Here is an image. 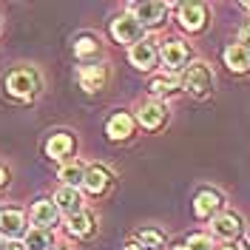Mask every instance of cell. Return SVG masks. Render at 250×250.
Masks as SVG:
<instances>
[{
    "label": "cell",
    "instance_id": "6da1fadb",
    "mask_svg": "<svg viewBox=\"0 0 250 250\" xmlns=\"http://www.w3.org/2000/svg\"><path fill=\"white\" fill-rule=\"evenodd\" d=\"M210 85H213V77H210V68L202 65V62H196V65H190L185 71V77H182V88L190 91L193 97H205V94L210 91Z\"/></svg>",
    "mask_w": 250,
    "mask_h": 250
},
{
    "label": "cell",
    "instance_id": "7a4b0ae2",
    "mask_svg": "<svg viewBox=\"0 0 250 250\" xmlns=\"http://www.w3.org/2000/svg\"><path fill=\"white\" fill-rule=\"evenodd\" d=\"M111 34H114L120 43H134V46H137V43L142 40V34H145V29H142L131 15H123V17H117V20H114Z\"/></svg>",
    "mask_w": 250,
    "mask_h": 250
},
{
    "label": "cell",
    "instance_id": "3957f363",
    "mask_svg": "<svg viewBox=\"0 0 250 250\" xmlns=\"http://www.w3.org/2000/svg\"><path fill=\"white\" fill-rule=\"evenodd\" d=\"M6 88H9V94H15V97H31V94L37 91V77H34V71H29V68H17V71L9 74Z\"/></svg>",
    "mask_w": 250,
    "mask_h": 250
},
{
    "label": "cell",
    "instance_id": "277c9868",
    "mask_svg": "<svg viewBox=\"0 0 250 250\" xmlns=\"http://www.w3.org/2000/svg\"><path fill=\"white\" fill-rule=\"evenodd\" d=\"M165 15H168V3H137L131 17L145 29V26H159Z\"/></svg>",
    "mask_w": 250,
    "mask_h": 250
},
{
    "label": "cell",
    "instance_id": "5b68a950",
    "mask_svg": "<svg viewBox=\"0 0 250 250\" xmlns=\"http://www.w3.org/2000/svg\"><path fill=\"white\" fill-rule=\"evenodd\" d=\"M57 213H60V210L54 208V202L43 199V202H37L31 208V222H34L37 230H48L51 225H57Z\"/></svg>",
    "mask_w": 250,
    "mask_h": 250
},
{
    "label": "cell",
    "instance_id": "8992f818",
    "mask_svg": "<svg viewBox=\"0 0 250 250\" xmlns=\"http://www.w3.org/2000/svg\"><path fill=\"white\" fill-rule=\"evenodd\" d=\"M179 23L188 31H199L205 26V6H199V3H182L179 6Z\"/></svg>",
    "mask_w": 250,
    "mask_h": 250
},
{
    "label": "cell",
    "instance_id": "52a82bcc",
    "mask_svg": "<svg viewBox=\"0 0 250 250\" xmlns=\"http://www.w3.org/2000/svg\"><path fill=\"white\" fill-rule=\"evenodd\" d=\"M26 219L20 210H0V233H6L9 239H17V236L26 233Z\"/></svg>",
    "mask_w": 250,
    "mask_h": 250
},
{
    "label": "cell",
    "instance_id": "ba28073f",
    "mask_svg": "<svg viewBox=\"0 0 250 250\" xmlns=\"http://www.w3.org/2000/svg\"><path fill=\"white\" fill-rule=\"evenodd\" d=\"M80 205H83V199H80L77 188H60L57 196H54V208L62 210V213H68V216L80 213Z\"/></svg>",
    "mask_w": 250,
    "mask_h": 250
},
{
    "label": "cell",
    "instance_id": "9c48e42d",
    "mask_svg": "<svg viewBox=\"0 0 250 250\" xmlns=\"http://www.w3.org/2000/svg\"><path fill=\"white\" fill-rule=\"evenodd\" d=\"M219 208H222V196H219L216 190H202L196 196V202H193V213L199 219H208L210 213H216Z\"/></svg>",
    "mask_w": 250,
    "mask_h": 250
},
{
    "label": "cell",
    "instance_id": "30bf717a",
    "mask_svg": "<svg viewBox=\"0 0 250 250\" xmlns=\"http://www.w3.org/2000/svg\"><path fill=\"white\" fill-rule=\"evenodd\" d=\"M80 85L85 91H100L105 85V68L103 65H83L80 68Z\"/></svg>",
    "mask_w": 250,
    "mask_h": 250
},
{
    "label": "cell",
    "instance_id": "8fae6325",
    "mask_svg": "<svg viewBox=\"0 0 250 250\" xmlns=\"http://www.w3.org/2000/svg\"><path fill=\"white\" fill-rule=\"evenodd\" d=\"M131 62L137 65V68H142V71H148V68H154L156 62V48L151 46V43H137V46L131 48Z\"/></svg>",
    "mask_w": 250,
    "mask_h": 250
},
{
    "label": "cell",
    "instance_id": "7c38bea8",
    "mask_svg": "<svg viewBox=\"0 0 250 250\" xmlns=\"http://www.w3.org/2000/svg\"><path fill=\"white\" fill-rule=\"evenodd\" d=\"M185 60H188V48L182 46V43H165L162 46V62L171 68V71H176V68H182L185 65Z\"/></svg>",
    "mask_w": 250,
    "mask_h": 250
},
{
    "label": "cell",
    "instance_id": "4fadbf2b",
    "mask_svg": "<svg viewBox=\"0 0 250 250\" xmlns=\"http://www.w3.org/2000/svg\"><path fill=\"white\" fill-rule=\"evenodd\" d=\"M225 62H228L230 71H245L248 62H250L248 46H245V43H233V46H228V51H225Z\"/></svg>",
    "mask_w": 250,
    "mask_h": 250
},
{
    "label": "cell",
    "instance_id": "5bb4252c",
    "mask_svg": "<svg viewBox=\"0 0 250 250\" xmlns=\"http://www.w3.org/2000/svg\"><path fill=\"white\" fill-rule=\"evenodd\" d=\"M83 185H85L88 193H103L108 188V173H105V168H100V165L88 168V171L83 173Z\"/></svg>",
    "mask_w": 250,
    "mask_h": 250
},
{
    "label": "cell",
    "instance_id": "9a60e30c",
    "mask_svg": "<svg viewBox=\"0 0 250 250\" xmlns=\"http://www.w3.org/2000/svg\"><path fill=\"white\" fill-rule=\"evenodd\" d=\"M239 230H242V225H239V216H233V213H225V216L213 219V233L219 239H236Z\"/></svg>",
    "mask_w": 250,
    "mask_h": 250
},
{
    "label": "cell",
    "instance_id": "2e32d148",
    "mask_svg": "<svg viewBox=\"0 0 250 250\" xmlns=\"http://www.w3.org/2000/svg\"><path fill=\"white\" fill-rule=\"evenodd\" d=\"M131 128H134V123H131L128 114H114L108 120V137L111 140H128L131 137Z\"/></svg>",
    "mask_w": 250,
    "mask_h": 250
},
{
    "label": "cell",
    "instance_id": "e0dca14e",
    "mask_svg": "<svg viewBox=\"0 0 250 250\" xmlns=\"http://www.w3.org/2000/svg\"><path fill=\"white\" fill-rule=\"evenodd\" d=\"M140 123L145 125V128H159V125L165 123V105H159V103H148V105H142Z\"/></svg>",
    "mask_w": 250,
    "mask_h": 250
},
{
    "label": "cell",
    "instance_id": "ac0fdd59",
    "mask_svg": "<svg viewBox=\"0 0 250 250\" xmlns=\"http://www.w3.org/2000/svg\"><path fill=\"white\" fill-rule=\"evenodd\" d=\"M71 148H74V140L68 137V134H54L46 145V154L54 156V159H60V156H68L71 154Z\"/></svg>",
    "mask_w": 250,
    "mask_h": 250
},
{
    "label": "cell",
    "instance_id": "d6986e66",
    "mask_svg": "<svg viewBox=\"0 0 250 250\" xmlns=\"http://www.w3.org/2000/svg\"><path fill=\"white\" fill-rule=\"evenodd\" d=\"M94 228V219L88 213H74V216H68V233L71 236H88Z\"/></svg>",
    "mask_w": 250,
    "mask_h": 250
},
{
    "label": "cell",
    "instance_id": "ffe728a7",
    "mask_svg": "<svg viewBox=\"0 0 250 250\" xmlns=\"http://www.w3.org/2000/svg\"><path fill=\"white\" fill-rule=\"evenodd\" d=\"M23 248L26 250H51V236L48 230H29L26 233V242H23Z\"/></svg>",
    "mask_w": 250,
    "mask_h": 250
},
{
    "label": "cell",
    "instance_id": "44dd1931",
    "mask_svg": "<svg viewBox=\"0 0 250 250\" xmlns=\"http://www.w3.org/2000/svg\"><path fill=\"white\" fill-rule=\"evenodd\" d=\"M83 168L80 165H65L60 171V179H62V188H77V185H83Z\"/></svg>",
    "mask_w": 250,
    "mask_h": 250
},
{
    "label": "cell",
    "instance_id": "7402d4cb",
    "mask_svg": "<svg viewBox=\"0 0 250 250\" xmlns=\"http://www.w3.org/2000/svg\"><path fill=\"white\" fill-rule=\"evenodd\" d=\"M137 242H140V248H142V250H159L162 245H165L162 233H156V230H140Z\"/></svg>",
    "mask_w": 250,
    "mask_h": 250
},
{
    "label": "cell",
    "instance_id": "603a6c76",
    "mask_svg": "<svg viewBox=\"0 0 250 250\" xmlns=\"http://www.w3.org/2000/svg\"><path fill=\"white\" fill-rule=\"evenodd\" d=\"M185 250H213V242H210V236H190Z\"/></svg>",
    "mask_w": 250,
    "mask_h": 250
},
{
    "label": "cell",
    "instance_id": "cb8c5ba5",
    "mask_svg": "<svg viewBox=\"0 0 250 250\" xmlns=\"http://www.w3.org/2000/svg\"><path fill=\"white\" fill-rule=\"evenodd\" d=\"M74 51H77V57H88V54H94V51H97V43H94L91 37H83L77 46H74Z\"/></svg>",
    "mask_w": 250,
    "mask_h": 250
},
{
    "label": "cell",
    "instance_id": "d4e9b609",
    "mask_svg": "<svg viewBox=\"0 0 250 250\" xmlns=\"http://www.w3.org/2000/svg\"><path fill=\"white\" fill-rule=\"evenodd\" d=\"M173 85H176L173 80H168V77H156L154 83H151V91H154V94H168Z\"/></svg>",
    "mask_w": 250,
    "mask_h": 250
},
{
    "label": "cell",
    "instance_id": "484cf974",
    "mask_svg": "<svg viewBox=\"0 0 250 250\" xmlns=\"http://www.w3.org/2000/svg\"><path fill=\"white\" fill-rule=\"evenodd\" d=\"M0 250H26V248H23L20 242H6V245H3Z\"/></svg>",
    "mask_w": 250,
    "mask_h": 250
},
{
    "label": "cell",
    "instance_id": "4316f807",
    "mask_svg": "<svg viewBox=\"0 0 250 250\" xmlns=\"http://www.w3.org/2000/svg\"><path fill=\"white\" fill-rule=\"evenodd\" d=\"M125 250H142V248H140V242H128V245H125Z\"/></svg>",
    "mask_w": 250,
    "mask_h": 250
},
{
    "label": "cell",
    "instance_id": "83f0119b",
    "mask_svg": "<svg viewBox=\"0 0 250 250\" xmlns=\"http://www.w3.org/2000/svg\"><path fill=\"white\" fill-rule=\"evenodd\" d=\"M0 185H3V171H0Z\"/></svg>",
    "mask_w": 250,
    "mask_h": 250
},
{
    "label": "cell",
    "instance_id": "f1b7e54d",
    "mask_svg": "<svg viewBox=\"0 0 250 250\" xmlns=\"http://www.w3.org/2000/svg\"><path fill=\"white\" fill-rule=\"evenodd\" d=\"M0 248H3V236H0Z\"/></svg>",
    "mask_w": 250,
    "mask_h": 250
},
{
    "label": "cell",
    "instance_id": "f546056e",
    "mask_svg": "<svg viewBox=\"0 0 250 250\" xmlns=\"http://www.w3.org/2000/svg\"><path fill=\"white\" fill-rule=\"evenodd\" d=\"M173 250H185V248H173Z\"/></svg>",
    "mask_w": 250,
    "mask_h": 250
},
{
    "label": "cell",
    "instance_id": "4dcf8cb0",
    "mask_svg": "<svg viewBox=\"0 0 250 250\" xmlns=\"http://www.w3.org/2000/svg\"><path fill=\"white\" fill-rule=\"evenodd\" d=\"M51 250H54V248H51Z\"/></svg>",
    "mask_w": 250,
    "mask_h": 250
}]
</instances>
